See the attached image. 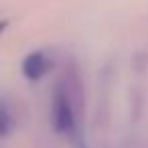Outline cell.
Segmentation results:
<instances>
[{
	"label": "cell",
	"instance_id": "3",
	"mask_svg": "<svg viewBox=\"0 0 148 148\" xmlns=\"http://www.w3.org/2000/svg\"><path fill=\"white\" fill-rule=\"evenodd\" d=\"M14 130V116H12V110L10 106L0 99V138H6L10 136Z\"/></svg>",
	"mask_w": 148,
	"mask_h": 148
},
{
	"label": "cell",
	"instance_id": "2",
	"mask_svg": "<svg viewBox=\"0 0 148 148\" xmlns=\"http://www.w3.org/2000/svg\"><path fill=\"white\" fill-rule=\"evenodd\" d=\"M51 57L45 53V51H31L25 59H23V75L29 79V81H41L49 69H51Z\"/></svg>",
	"mask_w": 148,
	"mask_h": 148
},
{
	"label": "cell",
	"instance_id": "4",
	"mask_svg": "<svg viewBox=\"0 0 148 148\" xmlns=\"http://www.w3.org/2000/svg\"><path fill=\"white\" fill-rule=\"evenodd\" d=\"M6 29H8V21H0V35H2Z\"/></svg>",
	"mask_w": 148,
	"mask_h": 148
},
{
	"label": "cell",
	"instance_id": "1",
	"mask_svg": "<svg viewBox=\"0 0 148 148\" xmlns=\"http://www.w3.org/2000/svg\"><path fill=\"white\" fill-rule=\"evenodd\" d=\"M51 124L59 134L71 136V138L77 140V136H79L77 116H75L71 95H69V91L63 83H59L55 87V93L51 97Z\"/></svg>",
	"mask_w": 148,
	"mask_h": 148
}]
</instances>
